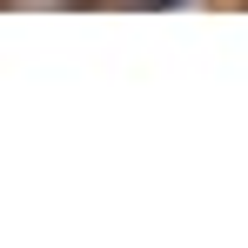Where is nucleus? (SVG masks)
<instances>
[{"mask_svg": "<svg viewBox=\"0 0 248 248\" xmlns=\"http://www.w3.org/2000/svg\"><path fill=\"white\" fill-rule=\"evenodd\" d=\"M134 7H188V0H134Z\"/></svg>", "mask_w": 248, "mask_h": 248, "instance_id": "nucleus-1", "label": "nucleus"}]
</instances>
